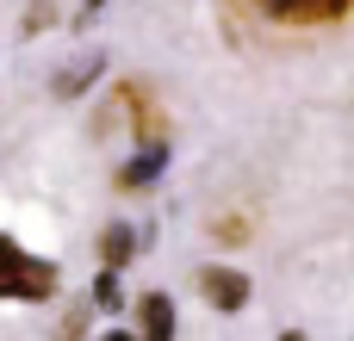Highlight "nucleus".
<instances>
[{"instance_id": "9d476101", "label": "nucleus", "mask_w": 354, "mask_h": 341, "mask_svg": "<svg viewBox=\"0 0 354 341\" xmlns=\"http://www.w3.org/2000/svg\"><path fill=\"white\" fill-rule=\"evenodd\" d=\"M100 6H106V0H81V12H100Z\"/></svg>"}, {"instance_id": "1a4fd4ad", "label": "nucleus", "mask_w": 354, "mask_h": 341, "mask_svg": "<svg viewBox=\"0 0 354 341\" xmlns=\"http://www.w3.org/2000/svg\"><path fill=\"white\" fill-rule=\"evenodd\" d=\"M56 19V6H44V0H31V12H25V31H44Z\"/></svg>"}, {"instance_id": "f257e3e1", "label": "nucleus", "mask_w": 354, "mask_h": 341, "mask_svg": "<svg viewBox=\"0 0 354 341\" xmlns=\"http://www.w3.org/2000/svg\"><path fill=\"white\" fill-rule=\"evenodd\" d=\"M56 267L44 261V255H25L12 236H0V298H19V304H37V298H50L56 292Z\"/></svg>"}, {"instance_id": "423d86ee", "label": "nucleus", "mask_w": 354, "mask_h": 341, "mask_svg": "<svg viewBox=\"0 0 354 341\" xmlns=\"http://www.w3.org/2000/svg\"><path fill=\"white\" fill-rule=\"evenodd\" d=\"M162 162H168V149H162V143H149V149H137V155L124 162V174H118V186H149V180L162 174Z\"/></svg>"}, {"instance_id": "39448f33", "label": "nucleus", "mask_w": 354, "mask_h": 341, "mask_svg": "<svg viewBox=\"0 0 354 341\" xmlns=\"http://www.w3.org/2000/svg\"><path fill=\"white\" fill-rule=\"evenodd\" d=\"M137 255V230L131 224H106L100 230V267H131Z\"/></svg>"}, {"instance_id": "f03ea898", "label": "nucleus", "mask_w": 354, "mask_h": 341, "mask_svg": "<svg viewBox=\"0 0 354 341\" xmlns=\"http://www.w3.org/2000/svg\"><path fill=\"white\" fill-rule=\"evenodd\" d=\"M255 6L280 25H336L354 0H255Z\"/></svg>"}, {"instance_id": "7ed1b4c3", "label": "nucleus", "mask_w": 354, "mask_h": 341, "mask_svg": "<svg viewBox=\"0 0 354 341\" xmlns=\"http://www.w3.org/2000/svg\"><path fill=\"white\" fill-rule=\"evenodd\" d=\"M199 292H205L212 311H243L249 304V273H236V267H199Z\"/></svg>"}, {"instance_id": "6e6552de", "label": "nucleus", "mask_w": 354, "mask_h": 341, "mask_svg": "<svg viewBox=\"0 0 354 341\" xmlns=\"http://www.w3.org/2000/svg\"><path fill=\"white\" fill-rule=\"evenodd\" d=\"M93 298H100L106 311L118 304V267H100V280H93Z\"/></svg>"}, {"instance_id": "0eeeda50", "label": "nucleus", "mask_w": 354, "mask_h": 341, "mask_svg": "<svg viewBox=\"0 0 354 341\" xmlns=\"http://www.w3.org/2000/svg\"><path fill=\"white\" fill-rule=\"evenodd\" d=\"M100 68H106L100 56H75V62H68V68L56 75V99H68V93H81V87H87V81H93Z\"/></svg>"}, {"instance_id": "20e7f679", "label": "nucleus", "mask_w": 354, "mask_h": 341, "mask_svg": "<svg viewBox=\"0 0 354 341\" xmlns=\"http://www.w3.org/2000/svg\"><path fill=\"white\" fill-rule=\"evenodd\" d=\"M137 329H143L149 341H168V335H174V304H168V292L137 298Z\"/></svg>"}]
</instances>
